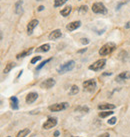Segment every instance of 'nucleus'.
Masks as SVG:
<instances>
[{"mask_svg":"<svg viewBox=\"0 0 130 137\" xmlns=\"http://www.w3.org/2000/svg\"><path fill=\"white\" fill-rule=\"evenodd\" d=\"M116 48V45L113 43V42H108L106 44H104L100 50H99V55L100 56H106V55H109L110 53H112Z\"/></svg>","mask_w":130,"mask_h":137,"instance_id":"nucleus-1","label":"nucleus"},{"mask_svg":"<svg viewBox=\"0 0 130 137\" xmlns=\"http://www.w3.org/2000/svg\"><path fill=\"white\" fill-rule=\"evenodd\" d=\"M74 66H75V62L73 60H70V61H68V62H66L64 64H62V65L59 67L58 73L59 74H63V73H66V72L71 71L72 69L74 68Z\"/></svg>","mask_w":130,"mask_h":137,"instance_id":"nucleus-2","label":"nucleus"},{"mask_svg":"<svg viewBox=\"0 0 130 137\" xmlns=\"http://www.w3.org/2000/svg\"><path fill=\"white\" fill-rule=\"evenodd\" d=\"M92 11L94 13H97V14H106L107 13V8L106 6L104 5L103 3L101 2H96L92 5Z\"/></svg>","mask_w":130,"mask_h":137,"instance_id":"nucleus-3","label":"nucleus"},{"mask_svg":"<svg viewBox=\"0 0 130 137\" xmlns=\"http://www.w3.org/2000/svg\"><path fill=\"white\" fill-rule=\"evenodd\" d=\"M96 88V81L94 79H90V80H86L83 82V89L84 91L87 92H93Z\"/></svg>","mask_w":130,"mask_h":137,"instance_id":"nucleus-4","label":"nucleus"},{"mask_svg":"<svg viewBox=\"0 0 130 137\" xmlns=\"http://www.w3.org/2000/svg\"><path fill=\"white\" fill-rule=\"evenodd\" d=\"M106 64V60L105 59H99L97 61H95L93 64H91L89 66V69L93 70V71H99L102 68H104V66Z\"/></svg>","mask_w":130,"mask_h":137,"instance_id":"nucleus-5","label":"nucleus"},{"mask_svg":"<svg viewBox=\"0 0 130 137\" xmlns=\"http://www.w3.org/2000/svg\"><path fill=\"white\" fill-rule=\"evenodd\" d=\"M68 103L67 102H62V103H56V104L50 105L48 107V109L50 111H53V112H56V111H61L64 110L68 107Z\"/></svg>","mask_w":130,"mask_h":137,"instance_id":"nucleus-6","label":"nucleus"},{"mask_svg":"<svg viewBox=\"0 0 130 137\" xmlns=\"http://www.w3.org/2000/svg\"><path fill=\"white\" fill-rule=\"evenodd\" d=\"M57 124V118L56 117H49L46 122L43 124V128L44 129H50V128H53L54 126H56Z\"/></svg>","mask_w":130,"mask_h":137,"instance_id":"nucleus-7","label":"nucleus"},{"mask_svg":"<svg viewBox=\"0 0 130 137\" xmlns=\"http://www.w3.org/2000/svg\"><path fill=\"white\" fill-rule=\"evenodd\" d=\"M54 85H55V80L53 78H48L46 79V80H44L43 82H41L40 87L43 88V89H50Z\"/></svg>","mask_w":130,"mask_h":137,"instance_id":"nucleus-8","label":"nucleus"},{"mask_svg":"<svg viewBox=\"0 0 130 137\" xmlns=\"http://www.w3.org/2000/svg\"><path fill=\"white\" fill-rule=\"evenodd\" d=\"M38 24V20L37 19H32L31 21H29L28 25H27V34L28 35H31L34 30V28L37 26Z\"/></svg>","mask_w":130,"mask_h":137,"instance_id":"nucleus-9","label":"nucleus"},{"mask_svg":"<svg viewBox=\"0 0 130 137\" xmlns=\"http://www.w3.org/2000/svg\"><path fill=\"white\" fill-rule=\"evenodd\" d=\"M37 98H38V94H37L36 92H30V93H28L27 96H26V99H25L26 103H28V104L33 103Z\"/></svg>","mask_w":130,"mask_h":137,"instance_id":"nucleus-10","label":"nucleus"},{"mask_svg":"<svg viewBox=\"0 0 130 137\" xmlns=\"http://www.w3.org/2000/svg\"><path fill=\"white\" fill-rule=\"evenodd\" d=\"M81 25V22L80 21H73L71 23H69L66 28H67V30H69V31H74V30H76L77 28H79Z\"/></svg>","mask_w":130,"mask_h":137,"instance_id":"nucleus-11","label":"nucleus"},{"mask_svg":"<svg viewBox=\"0 0 130 137\" xmlns=\"http://www.w3.org/2000/svg\"><path fill=\"white\" fill-rule=\"evenodd\" d=\"M61 35H62V33H61V30H59V29H55V30H53L50 34H49V39L50 40H55V39H58L61 37Z\"/></svg>","mask_w":130,"mask_h":137,"instance_id":"nucleus-12","label":"nucleus"},{"mask_svg":"<svg viewBox=\"0 0 130 137\" xmlns=\"http://www.w3.org/2000/svg\"><path fill=\"white\" fill-rule=\"evenodd\" d=\"M126 79H130V71H124L121 72L118 76L116 77V81H120V80H126Z\"/></svg>","mask_w":130,"mask_h":137,"instance_id":"nucleus-13","label":"nucleus"},{"mask_svg":"<svg viewBox=\"0 0 130 137\" xmlns=\"http://www.w3.org/2000/svg\"><path fill=\"white\" fill-rule=\"evenodd\" d=\"M115 105L110 104V103H102V104L98 105V109L99 110H110V109H114Z\"/></svg>","mask_w":130,"mask_h":137,"instance_id":"nucleus-14","label":"nucleus"},{"mask_svg":"<svg viewBox=\"0 0 130 137\" xmlns=\"http://www.w3.org/2000/svg\"><path fill=\"white\" fill-rule=\"evenodd\" d=\"M10 104H11V108L14 109V110H17L19 108V102H18V99L15 96H12L10 97Z\"/></svg>","mask_w":130,"mask_h":137,"instance_id":"nucleus-15","label":"nucleus"},{"mask_svg":"<svg viewBox=\"0 0 130 137\" xmlns=\"http://www.w3.org/2000/svg\"><path fill=\"white\" fill-rule=\"evenodd\" d=\"M50 50V45L49 44H43V45L39 46L38 48H36V50H35V52L37 53H40V52H47V51H49Z\"/></svg>","mask_w":130,"mask_h":137,"instance_id":"nucleus-16","label":"nucleus"},{"mask_svg":"<svg viewBox=\"0 0 130 137\" xmlns=\"http://www.w3.org/2000/svg\"><path fill=\"white\" fill-rule=\"evenodd\" d=\"M32 51H33L32 47H31V48H29V49H26V50L22 51V52L19 53V54H17V55H16V58L19 59V58H22V57H25V56H28L29 54H31Z\"/></svg>","mask_w":130,"mask_h":137,"instance_id":"nucleus-17","label":"nucleus"},{"mask_svg":"<svg viewBox=\"0 0 130 137\" xmlns=\"http://www.w3.org/2000/svg\"><path fill=\"white\" fill-rule=\"evenodd\" d=\"M22 4H23V1L22 0H18L15 3V13L16 14L22 13Z\"/></svg>","mask_w":130,"mask_h":137,"instance_id":"nucleus-18","label":"nucleus"},{"mask_svg":"<svg viewBox=\"0 0 130 137\" xmlns=\"http://www.w3.org/2000/svg\"><path fill=\"white\" fill-rule=\"evenodd\" d=\"M71 10H72V7L71 6H66L64 9H62V10L60 11V14H61L62 16H64V17H67V16L70 14Z\"/></svg>","mask_w":130,"mask_h":137,"instance_id":"nucleus-19","label":"nucleus"},{"mask_svg":"<svg viewBox=\"0 0 130 137\" xmlns=\"http://www.w3.org/2000/svg\"><path fill=\"white\" fill-rule=\"evenodd\" d=\"M13 67H14V63H13V62H8V63L6 64V66H5V68H4L3 72H4L5 74H7L8 72L12 69Z\"/></svg>","mask_w":130,"mask_h":137,"instance_id":"nucleus-20","label":"nucleus"},{"mask_svg":"<svg viewBox=\"0 0 130 137\" xmlns=\"http://www.w3.org/2000/svg\"><path fill=\"white\" fill-rule=\"evenodd\" d=\"M114 112L113 111H104V112H99V117L101 118H105L107 117V116H109V115H112Z\"/></svg>","mask_w":130,"mask_h":137,"instance_id":"nucleus-21","label":"nucleus"},{"mask_svg":"<svg viewBox=\"0 0 130 137\" xmlns=\"http://www.w3.org/2000/svg\"><path fill=\"white\" fill-rule=\"evenodd\" d=\"M30 133V130L28 129V128H26V129H23V130H21L20 132H18V134H17V137H25L27 134H29Z\"/></svg>","mask_w":130,"mask_h":137,"instance_id":"nucleus-22","label":"nucleus"},{"mask_svg":"<svg viewBox=\"0 0 130 137\" xmlns=\"http://www.w3.org/2000/svg\"><path fill=\"white\" fill-rule=\"evenodd\" d=\"M79 92V89H78L77 85H73L71 88H70V91H69V94L70 95H75Z\"/></svg>","mask_w":130,"mask_h":137,"instance_id":"nucleus-23","label":"nucleus"},{"mask_svg":"<svg viewBox=\"0 0 130 137\" xmlns=\"http://www.w3.org/2000/svg\"><path fill=\"white\" fill-rule=\"evenodd\" d=\"M67 0H55L54 1V7H60L62 6L64 3H66Z\"/></svg>","mask_w":130,"mask_h":137,"instance_id":"nucleus-24","label":"nucleus"},{"mask_svg":"<svg viewBox=\"0 0 130 137\" xmlns=\"http://www.w3.org/2000/svg\"><path fill=\"white\" fill-rule=\"evenodd\" d=\"M51 59L52 58H49V59H47V60H45V61H43V62H41V64H39L38 66H37V68H36V70H40L43 66H45V64H47L48 62H50L51 61Z\"/></svg>","mask_w":130,"mask_h":137,"instance_id":"nucleus-25","label":"nucleus"},{"mask_svg":"<svg viewBox=\"0 0 130 137\" xmlns=\"http://www.w3.org/2000/svg\"><path fill=\"white\" fill-rule=\"evenodd\" d=\"M116 117H112V118H110L109 120H108V124L109 125H113V124H115L116 123Z\"/></svg>","mask_w":130,"mask_h":137,"instance_id":"nucleus-26","label":"nucleus"},{"mask_svg":"<svg viewBox=\"0 0 130 137\" xmlns=\"http://www.w3.org/2000/svg\"><path fill=\"white\" fill-rule=\"evenodd\" d=\"M40 59H41V56H35V57H33V58L31 59V63L34 64V63H36L37 61H39Z\"/></svg>","mask_w":130,"mask_h":137,"instance_id":"nucleus-27","label":"nucleus"},{"mask_svg":"<svg viewBox=\"0 0 130 137\" xmlns=\"http://www.w3.org/2000/svg\"><path fill=\"white\" fill-rule=\"evenodd\" d=\"M87 10H88V7L86 6V5H82V6L80 7V9H79L80 12H86Z\"/></svg>","mask_w":130,"mask_h":137,"instance_id":"nucleus-28","label":"nucleus"},{"mask_svg":"<svg viewBox=\"0 0 130 137\" xmlns=\"http://www.w3.org/2000/svg\"><path fill=\"white\" fill-rule=\"evenodd\" d=\"M81 40H82L81 42H82L83 44H88V43H89V40L87 39V38H82Z\"/></svg>","mask_w":130,"mask_h":137,"instance_id":"nucleus-29","label":"nucleus"},{"mask_svg":"<svg viewBox=\"0 0 130 137\" xmlns=\"http://www.w3.org/2000/svg\"><path fill=\"white\" fill-rule=\"evenodd\" d=\"M98 137H109V134H108V133H103V134L99 135Z\"/></svg>","mask_w":130,"mask_h":137,"instance_id":"nucleus-30","label":"nucleus"},{"mask_svg":"<svg viewBox=\"0 0 130 137\" xmlns=\"http://www.w3.org/2000/svg\"><path fill=\"white\" fill-rule=\"evenodd\" d=\"M125 28H126V29H129L130 28V21L129 22H127V23L125 24Z\"/></svg>","mask_w":130,"mask_h":137,"instance_id":"nucleus-31","label":"nucleus"},{"mask_svg":"<svg viewBox=\"0 0 130 137\" xmlns=\"http://www.w3.org/2000/svg\"><path fill=\"white\" fill-rule=\"evenodd\" d=\"M43 9H44V6H43V5H40V6L38 7V11H42Z\"/></svg>","mask_w":130,"mask_h":137,"instance_id":"nucleus-32","label":"nucleus"},{"mask_svg":"<svg viewBox=\"0 0 130 137\" xmlns=\"http://www.w3.org/2000/svg\"><path fill=\"white\" fill-rule=\"evenodd\" d=\"M86 50H87V48H83L82 50H79V51H78V53H83V52H85Z\"/></svg>","mask_w":130,"mask_h":137,"instance_id":"nucleus-33","label":"nucleus"},{"mask_svg":"<svg viewBox=\"0 0 130 137\" xmlns=\"http://www.w3.org/2000/svg\"><path fill=\"white\" fill-rule=\"evenodd\" d=\"M59 134H60V133H59V131H55V133H54V136H55V137H58Z\"/></svg>","mask_w":130,"mask_h":137,"instance_id":"nucleus-34","label":"nucleus"},{"mask_svg":"<svg viewBox=\"0 0 130 137\" xmlns=\"http://www.w3.org/2000/svg\"><path fill=\"white\" fill-rule=\"evenodd\" d=\"M37 1H41V0H37Z\"/></svg>","mask_w":130,"mask_h":137,"instance_id":"nucleus-35","label":"nucleus"}]
</instances>
